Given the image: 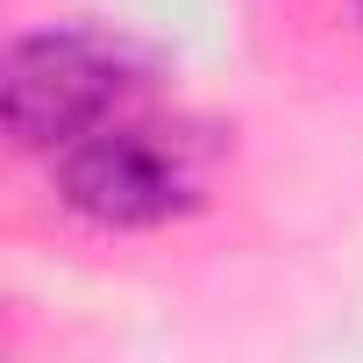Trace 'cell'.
I'll return each instance as SVG.
<instances>
[{
  "mask_svg": "<svg viewBox=\"0 0 363 363\" xmlns=\"http://www.w3.org/2000/svg\"><path fill=\"white\" fill-rule=\"evenodd\" d=\"M57 200L93 228H164L207 200V164L178 128L114 114L107 128L57 150Z\"/></svg>",
  "mask_w": 363,
  "mask_h": 363,
  "instance_id": "2",
  "label": "cell"
},
{
  "mask_svg": "<svg viewBox=\"0 0 363 363\" xmlns=\"http://www.w3.org/2000/svg\"><path fill=\"white\" fill-rule=\"evenodd\" d=\"M349 8H356V15H363V0H349Z\"/></svg>",
  "mask_w": 363,
  "mask_h": 363,
  "instance_id": "3",
  "label": "cell"
},
{
  "mask_svg": "<svg viewBox=\"0 0 363 363\" xmlns=\"http://www.w3.org/2000/svg\"><path fill=\"white\" fill-rule=\"evenodd\" d=\"M143 86V65L128 43L100 29H36L8 43L0 65V114H8L15 150H72L79 135L107 128Z\"/></svg>",
  "mask_w": 363,
  "mask_h": 363,
  "instance_id": "1",
  "label": "cell"
}]
</instances>
